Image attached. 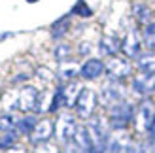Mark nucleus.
<instances>
[{"label": "nucleus", "mask_w": 155, "mask_h": 153, "mask_svg": "<svg viewBox=\"0 0 155 153\" xmlns=\"http://www.w3.org/2000/svg\"><path fill=\"white\" fill-rule=\"evenodd\" d=\"M134 110H136V106L130 100H127V98L115 102L114 106L108 108V127L112 131H125V129H129L134 117Z\"/></svg>", "instance_id": "1"}, {"label": "nucleus", "mask_w": 155, "mask_h": 153, "mask_svg": "<svg viewBox=\"0 0 155 153\" xmlns=\"http://www.w3.org/2000/svg\"><path fill=\"white\" fill-rule=\"evenodd\" d=\"M142 49H144V45H142V38H140V28L136 25H130L127 28V32L121 38L119 53L129 60H136L142 55Z\"/></svg>", "instance_id": "2"}, {"label": "nucleus", "mask_w": 155, "mask_h": 153, "mask_svg": "<svg viewBox=\"0 0 155 153\" xmlns=\"http://www.w3.org/2000/svg\"><path fill=\"white\" fill-rule=\"evenodd\" d=\"M104 66H106L104 74H108V78L114 81H123L127 78H133V74H134L133 63L129 59H125L123 55L108 57V60H104Z\"/></svg>", "instance_id": "3"}, {"label": "nucleus", "mask_w": 155, "mask_h": 153, "mask_svg": "<svg viewBox=\"0 0 155 153\" xmlns=\"http://www.w3.org/2000/svg\"><path fill=\"white\" fill-rule=\"evenodd\" d=\"M98 106V96L93 89H87L83 87L80 91V95H78L76 102H74V116L80 117V119H91L95 116V110Z\"/></svg>", "instance_id": "4"}, {"label": "nucleus", "mask_w": 155, "mask_h": 153, "mask_svg": "<svg viewBox=\"0 0 155 153\" xmlns=\"http://www.w3.org/2000/svg\"><path fill=\"white\" fill-rule=\"evenodd\" d=\"M40 95H42V91L38 87H34V85H23L17 91V96H15V100H13L15 102L13 108H17L23 113H32L38 108Z\"/></svg>", "instance_id": "5"}, {"label": "nucleus", "mask_w": 155, "mask_h": 153, "mask_svg": "<svg viewBox=\"0 0 155 153\" xmlns=\"http://www.w3.org/2000/svg\"><path fill=\"white\" fill-rule=\"evenodd\" d=\"M155 116V102L151 98H142V102L136 106L134 110V117H133V125L136 132H146L148 131V127L151 123V119Z\"/></svg>", "instance_id": "6"}, {"label": "nucleus", "mask_w": 155, "mask_h": 153, "mask_svg": "<svg viewBox=\"0 0 155 153\" xmlns=\"http://www.w3.org/2000/svg\"><path fill=\"white\" fill-rule=\"evenodd\" d=\"M78 131V121L74 113H61L59 119L55 121V134L61 144L72 142L74 134Z\"/></svg>", "instance_id": "7"}, {"label": "nucleus", "mask_w": 155, "mask_h": 153, "mask_svg": "<svg viewBox=\"0 0 155 153\" xmlns=\"http://www.w3.org/2000/svg\"><path fill=\"white\" fill-rule=\"evenodd\" d=\"M53 134H55V121L51 117H44L38 119L34 131L28 134V142L32 146H42V144H48L53 138Z\"/></svg>", "instance_id": "8"}, {"label": "nucleus", "mask_w": 155, "mask_h": 153, "mask_svg": "<svg viewBox=\"0 0 155 153\" xmlns=\"http://www.w3.org/2000/svg\"><path fill=\"white\" fill-rule=\"evenodd\" d=\"M123 81H114V80H108L102 87H100V93L97 95L98 96V102L106 106V108H110L114 106L115 102H119L125 98V93H123Z\"/></svg>", "instance_id": "9"}, {"label": "nucleus", "mask_w": 155, "mask_h": 153, "mask_svg": "<svg viewBox=\"0 0 155 153\" xmlns=\"http://www.w3.org/2000/svg\"><path fill=\"white\" fill-rule=\"evenodd\" d=\"M130 91L140 98H148L151 93H155V74H142V72L133 74Z\"/></svg>", "instance_id": "10"}, {"label": "nucleus", "mask_w": 155, "mask_h": 153, "mask_svg": "<svg viewBox=\"0 0 155 153\" xmlns=\"http://www.w3.org/2000/svg\"><path fill=\"white\" fill-rule=\"evenodd\" d=\"M104 72H106L104 60L98 59V57H89V59H85L81 63L78 76H80L81 80H85V81H95L98 78H102Z\"/></svg>", "instance_id": "11"}, {"label": "nucleus", "mask_w": 155, "mask_h": 153, "mask_svg": "<svg viewBox=\"0 0 155 153\" xmlns=\"http://www.w3.org/2000/svg\"><path fill=\"white\" fill-rule=\"evenodd\" d=\"M97 49L100 51L102 57H114V55H119V49H121V36L117 32H106L100 36Z\"/></svg>", "instance_id": "12"}, {"label": "nucleus", "mask_w": 155, "mask_h": 153, "mask_svg": "<svg viewBox=\"0 0 155 153\" xmlns=\"http://www.w3.org/2000/svg\"><path fill=\"white\" fill-rule=\"evenodd\" d=\"M130 11H133V19H134L136 27H144L148 23L155 21L153 19V8L148 2H134L133 8H130Z\"/></svg>", "instance_id": "13"}, {"label": "nucleus", "mask_w": 155, "mask_h": 153, "mask_svg": "<svg viewBox=\"0 0 155 153\" xmlns=\"http://www.w3.org/2000/svg\"><path fill=\"white\" fill-rule=\"evenodd\" d=\"M70 27H72V21H70V15H64V17L57 19L55 23L51 25L49 32H51V38L53 40H64V38L68 36V32H70Z\"/></svg>", "instance_id": "14"}, {"label": "nucleus", "mask_w": 155, "mask_h": 153, "mask_svg": "<svg viewBox=\"0 0 155 153\" xmlns=\"http://www.w3.org/2000/svg\"><path fill=\"white\" fill-rule=\"evenodd\" d=\"M38 123V117L34 113H25L21 119H17V123H15V131H17L19 136H28L30 132L34 131V127Z\"/></svg>", "instance_id": "15"}, {"label": "nucleus", "mask_w": 155, "mask_h": 153, "mask_svg": "<svg viewBox=\"0 0 155 153\" xmlns=\"http://www.w3.org/2000/svg\"><path fill=\"white\" fill-rule=\"evenodd\" d=\"M136 70L142 74H155V51L142 53L136 59Z\"/></svg>", "instance_id": "16"}, {"label": "nucleus", "mask_w": 155, "mask_h": 153, "mask_svg": "<svg viewBox=\"0 0 155 153\" xmlns=\"http://www.w3.org/2000/svg\"><path fill=\"white\" fill-rule=\"evenodd\" d=\"M140 38H142V45L150 51H155V21L144 25L140 30Z\"/></svg>", "instance_id": "17"}, {"label": "nucleus", "mask_w": 155, "mask_h": 153, "mask_svg": "<svg viewBox=\"0 0 155 153\" xmlns=\"http://www.w3.org/2000/svg\"><path fill=\"white\" fill-rule=\"evenodd\" d=\"M72 55H74V47L68 42H59L55 47H53V57H55V60H59V63L70 60Z\"/></svg>", "instance_id": "18"}, {"label": "nucleus", "mask_w": 155, "mask_h": 153, "mask_svg": "<svg viewBox=\"0 0 155 153\" xmlns=\"http://www.w3.org/2000/svg\"><path fill=\"white\" fill-rule=\"evenodd\" d=\"M78 72H80V68H78V66H74V64H66V63H61L59 70H57V78L63 81V83H66V81H72L76 76H78Z\"/></svg>", "instance_id": "19"}, {"label": "nucleus", "mask_w": 155, "mask_h": 153, "mask_svg": "<svg viewBox=\"0 0 155 153\" xmlns=\"http://www.w3.org/2000/svg\"><path fill=\"white\" fill-rule=\"evenodd\" d=\"M15 146H19V134L17 131H8V132H2L0 136V149H12Z\"/></svg>", "instance_id": "20"}, {"label": "nucleus", "mask_w": 155, "mask_h": 153, "mask_svg": "<svg viewBox=\"0 0 155 153\" xmlns=\"http://www.w3.org/2000/svg\"><path fill=\"white\" fill-rule=\"evenodd\" d=\"M70 13L76 15V17H81V19H89V17H93V10L89 8V4L85 2V0H78V2L74 4V8H72Z\"/></svg>", "instance_id": "21"}, {"label": "nucleus", "mask_w": 155, "mask_h": 153, "mask_svg": "<svg viewBox=\"0 0 155 153\" xmlns=\"http://www.w3.org/2000/svg\"><path fill=\"white\" fill-rule=\"evenodd\" d=\"M15 123H17V119H15L12 113H4V116H0V132L15 131Z\"/></svg>", "instance_id": "22"}, {"label": "nucleus", "mask_w": 155, "mask_h": 153, "mask_svg": "<svg viewBox=\"0 0 155 153\" xmlns=\"http://www.w3.org/2000/svg\"><path fill=\"white\" fill-rule=\"evenodd\" d=\"M93 49H95V44H93V42H87V40H85V42H80V44H78V47H76L78 55H81V57L91 55Z\"/></svg>", "instance_id": "23"}, {"label": "nucleus", "mask_w": 155, "mask_h": 153, "mask_svg": "<svg viewBox=\"0 0 155 153\" xmlns=\"http://www.w3.org/2000/svg\"><path fill=\"white\" fill-rule=\"evenodd\" d=\"M146 136H148V142H150V144H155V116H153V119H151L148 131H146Z\"/></svg>", "instance_id": "24"}, {"label": "nucleus", "mask_w": 155, "mask_h": 153, "mask_svg": "<svg viewBox=\"0 0 155 153\" xmlns=\"http://www.w3.org/2000/svg\"><path fill=\"white\" fill-rule=\"evenodd\" d=\"M6 153H27L25 149H23L21 146H15V148H12V149H8Z\"/></svg>", "instance_id": "25"}, {"label": "nucleus", "mask_w": 155, "mask_h": 153, "mask_svg": "<svg viewBox=\"0 0 155 153\" xmlns=\"http://www.w3.org/2000/svg\"><path fill=\"white\" fill-rule=\"evenodd\" d=\"M27 2H28V4H34V2H38V0H27Z\"/></svg>", "instance_id": "26"}, {"label": "nucleus", "mask_w": 155, "mask_h": 153, "mask_svg": "<svg viewBox=\"0 0 155 153\" xmlns=\"http://www.w3.org/2000/svg\"><path fill=\"white\" fill-rule=\"evenodd\" d=\"M153 19H155V4H153Z\"/></svg>", "instance_id": "27"}]
</instances>
